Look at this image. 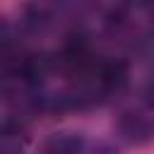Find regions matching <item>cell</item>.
I'll return each instance as SVG.
<instances>
[{
    "label": "cell",
    "instance_id": "obj_1",
    "mask_svg": "<svg viewBox=\"0 0 154 154\" xmlns=\"http://www.w3.org/2000/svg\"><path fill=\"white\" fill-rule=\"evenodd\" d=\"M53 70V60L48 55H24L17 63V75L26 84H41Z\"/></svg>",
    "mask_w": 154,
    "mask_h": 154
},
{
    "label": "cell",
    "instance_id": "obj_2",
    "mask_svg": "<svg viewBox=\"0 0 154 154\" xmlns=\"http://www.w3.org/2000/svg\"><path fill=\"white\" fill-rule=\"evenodd\" d=\"M96 82L101 89L106 91H118L128 84V65L123 60H111V63H103L96 72Z\"/></svg>",
    "mask_w": 154,
    "mask_h": 154
},
{
    "label": "cell",
    "instance_id": "obj_3",
    "mask_svg": "<svg viewBox=\"0 0 154 154\" xmlns=\"http://www.w3.org/2000/svg\"><path fill=\"white\" fill-rule=\"evenodd\" d=\"M43 154H84V140L79 135H72V132L53 135L46 142Z\"/></svg>",
    "mask_w": 154,
    "mask_h": 154
},
{
    "label": "cell",
    "instance_id": "obj_4",
    "mask_svg": "<svg viewBox=\"0 0 154 154\" xmlns=\"http://www.w3.org/2000/svg\"><path fill=\"white\" fill-rule=\"evenodd\" d=\"M147 103L154 108V84H149V89H147Z\"/></svg>",
    "mask_w": 154,
    "mask_h": 154
}]
</instances>
